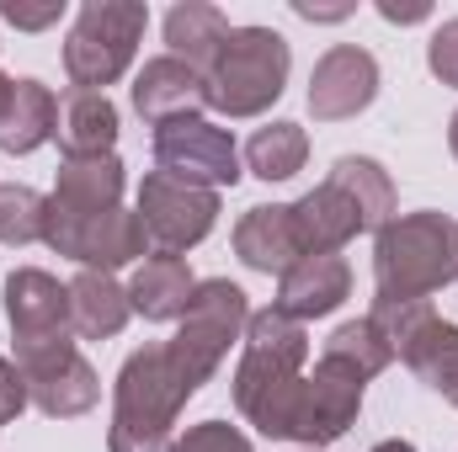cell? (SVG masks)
<instances>
[{
	"instance_id": "obj_1",
	"label": "cell",
	"mask_w": 458,
	"mask_h": 452,
	"mask_svg": "<svg viewBox=\"0 0 458 452\" xmlns=\"http://www.w3.org/2000/svg\"><path fill=\"white\" fill-rule=\"evenodd\" d=\"M304 362H310V331L288 320L277 304L245 320V356L234 367V410L261 437H277V442L293 437Z\"/></svg>"
},
{
	"instance_id": "obj_2",
	"label": "cell",
	"mask_w": 458,
	"mask_h": 452,
	"mask_svg": "<svg viewBox=\"0 0 458 452\" xmlns=\"http://www.w3.org/2000/svg\"><path fill=\"white\" fill-rule=\"evenodd\" d=\"M198 389H203V378L176 356L171 340L139 346L117 372L107 452H171L176 415L187 410V399Z\"/></svg>"
},
{
	"instance_id": "obj_3",
	"label": "cell",
	"mask_w": 458,
	"mask_h": 452,
	"mask_svg": "<svg viewBox=\"0 0 458 452\" xmlns=\"http://www.w3.org/2000/svg\"><path fill=\"white\" fill-rule=\"evenodd\" d=\"M378 298L411 304L458 282V219L448 213H394L373 239Z\"/></svg>"
},
{
	"instance_id": "obj_4",
	"label": "cell",
	"mask_w": 458,
	"mask_h": 452,
	"mask_svg": "<svg viewBox=\"0 0 458 452\" xmlns=\"http://www.w3.org/2000/svg\"><path fill=\"white\" fill-rule=\"evenodd\" d=\"M293 54L288 38L272 27H234L229 43L219 48L208 80V107L225 117H261L288 86Z\"/></svg>"
},
{
	"instance_id": "obj_5",
	"label": "cell",
	"mask_w": 458,
	"mask_h": 452,
	"mask_svg": "<svg viewBox=\"0 0 458 452\" xmlns=\"http://www.w3.org/2000/svg\"><path fill=\"white\" fill-rule=\"evenodd\" d=\"M149 27V5L139 0H86L64 38V75L75 91H107L133 64V48Z\"/></svg>"
},
{
	"instance_id": "obj_6",
	"label": "cell",
	"mask_w": 458,
	"mask_h": 452,
	"mask_svg": "<svg viewBox=\"0 0 458 452\" xmlns=\"http://www.w3.org/2000/svg\"><path fill=\"white\" fill-rule=\"evenodd\" d=\"M368 320L384 331V340L394 346V356L437 394H454L458 383V325L443 320L427 298L394 304V298H373Z\"/></svg>"
},
{
	"instance_id": "obj_7",
	"label": "cell",
	"mask_w": 458,
	"mask_h": 452,
	"mask_svg": "<svg viewBox=\"0 0 458 452\" xmlns=\"http://www.w3.org/2000/svg\"><path fill=\"white\" fill-rule=\"evenodd\" d=\"M139 224L149 234V245H160V255H182L192 245H203L219 224V192L214 187H192L176 176L149 171L139 181Z\"/></svg>"
},
{
	"instance_id": "obj_8",
	"label": "cell",
	"mask_w": 458,
	"mask_h": 452,
	"mask_svg": "<svg viewBox=\"0 0 458 452\" xmlns=\"http://www.w3.org/2000/svg\"><path fill=\"white\" fill-rule=\"evenodd\" d=\"M245 320H250L245 293H240L229 277H208V282H198L192 309L182 314V331L171 336V346H176L182 362L208 383V378L219 372V362L229 356V346L245 336Z\"/></svg>"
},
{
	"instance_id": "obj_9",
	"label": "cell",
	"mask_w": 458,
	"mask_h": 452,
	"mask_svg": "<svg viewBox=\"0 0 458 452\" xmlns=\"http://www.w3.org/2000/svg\"><path fill=\"white\" fill-rule=\"evenodd\" d=\"M16 367L27 378V399L54 415V421H75L86 410H97L102 383L97 367L75 351V340H48V346H16Z\"/></svg>"
},
{
	"instance_id": "obj_10",
	"label": "cell",
	"mask_w": 458,
	"mask_h": 452,
	"mask_svg": "<svg viewBox=\"0 0 458 452\" xmlns=\"http://www.w3.org/2000/svg\"><path fill=\"white\" fill-rule=\"evenodd\" d=\"M155 171L192 181V187H234L240 181V149L229 138V128L208 117H182L155 128Z\"/></svg>"
},
{
	"instance_id": "obj_11",
	"label": "cell",
	"mask_w": 458,
	"mask_h": 452,
	"mask_svg": "<svg viewBox=\"0 0 458 452\" xmlns=\"http://www.w3.org/2000/svg\"><path fill=\"white\" fill-rule=\"evenodd\" d=\"M362 410V378L346 372L342 362H326L315 372H304V389H299V410H293V437L288 442H304V448H331L352 431Z\"/></svg>"
},
{
	"instance_id": "obj_12",
	"label": "cell",
	"mask_w": 458,
	"mask_h": 452,
	"mask_svg": "<svg viewBox=\"0 0 458 452\" xmlns=\"http://www.w3.org/2000/svg\"><path fill=\"white\" fill-rule=\"evenodd\" d=\"M43 245L81 261L86 272H117L128 261H139L149 250V234L139 224V213H102V219H81V224H54L43 219Z\"/></svg>"
},
{
	"instance_id": "obj_13",
	"label": "cell",
	"mask_w": 458,
	"mask_h": 452,
	"mask_svg": "<svg viewBox=\"0 0 458 452\" xmlns=\"http://www.w3.org/2000/svg\"><path fill=\"white\" fill-rule=\"evenodd\" d=\"M5 320L16 346H48V340H75L70 320V288L38 266H16L5 277Z\"/></svg>"
},
{
	"instance_id": "obj_14",
	"label": "cell",
	"mask_w": 458,
	"mask_h": 452,
	"mask_svg": "<svg viewBox=\"0 0 458 452\" xmlns=\"http://www.w3.org/2000/svg\"><path fill=\"white\" fill-rule=\"evenodd\" d=\"M378 96V59L357 43H336L331 54H320L315 75H310V113L315 122H346L362 107H373Z\"/></svg>"
},
{
	"instance_id": "obj_15",
	"label": "cell",
	"mask_w": 458,
	"mask_h": 452,
	"mask_svg": "<svg viewBox=\"0 0 458 452\" xmlns=\"http://www.w3.org/2000/svg\"><path fill=\"white\" fill-rule=\"evenodd\" d=\"M123 208V160L97 155V160H64L54 197H48V219L54 224H81V219H102Z\"/></svg>"
},
{
	"instance_id": "obj_16",
	"label": "cell",
	"mask_w": 458,
	"mask_h": 452,
	"mask_svg": "<svg viewBox=\"0 0 458 452\" xmlns=\"http://www.w3.org/2000/svg\"><path fill=\"white\" fill-rule=\"evenodd\" d=\"M208 107V80L182 64V59H149L133 80V113L144 117L149 128H165V122H182V117H203Z\"/></svg>"
},
{
	"instance_id": "obj_17",
	"label": "cell",
	"mask_w": 458,
	"mask_h": 452,
	"mask_svg": "<svg viewBox=\"0 0 458 452\" xmlns=\"http://www.w3.org/2000/svg\"><path fill=\"white\" fill-rule=\"evenodd\" d=\"M352 293V266L342 255H304L293 272L277 277V309L299 325L336 314Z\"/></svg>"
},
{
	"instance_id": "obj_18",
	"label": "cell",
	"mask_w": 458,
	"mask_h": 452,
	"mask_svg": "<svg viewBox=\"0 0 458 452\" xmlns=\"http://www.w3.org/2000/svg\"><path fill=\"white\" fill-rule=\"evenodd\" d=\"M234 255L250 272H267V277L293 272L304 261V245H299V229H293V208L288 203L245 208V219L234 224Z\"/></svg>"
},
{
	"instance_id": "obj_19",
	"label": "cell",
	"mask_w": 458,
	"mask_h": 452,
	"mask_svg": "<svg viewBox=\"0 0 458 452\" xmlns=\"http://www.w3.org/2000/svg\"><path fill=\"white\" fill-rule=\"evenodd\" d=\"M293 208V229H299V245H304V255H336L346 239H357L362 234V213H357V203L346 197L342 181H320L315 192H304L299 203H288Z\"/></svg>"
},
{
	"instance_id": "obj_20",
	"label": "cell",
	"mask_w": 458,
	"mask_h": 452,
	"mask_svg": "<svg viewBox=\"0 0 458 452\" xmlns=\"http://www.w3.org/2000/svg\"><path fill=\"white\" fill-rule=\"evenodd\" d=\"M54 138H59L64 160H97V155H113L117 107L107 102V91H70V96H59Z\"/></svg>"
},
{
	"instance_id": "obj_21",
	"label": "cell",
	"mask_w": 458,
	"mask_h": 452,
	"mask_svg": "<svg viewBox=\"0 0 458 452\" xmlns=\"http://www.w3.org/2000/svg\"><path fill=\"white\" fill-rule=\"evenodd\" d=\"M192 293H198V277L187 272L182 255H149L139 261V272L128 277V304L133 314L155 320V325H171L192 309Z\"/></svg>"
},
{
	"instance_id": "obj_22",
	"label": "cell",
	"mask_w": 458,
	"mask_h": 452,
	"mask_svg": "<svg viewBox=\"0 0 458 452\" xmlns=\"http://www.w3.org/2000/svg\"><path fill=\"white\" fill-rule=\"evenodd\" d=\"M229 16L219 5H203V0H182V5H171L165 11V43H171V59H182V64H192L198 75H208L214 70V59H219V48L229 43Z\"/></svg>"
},
{
	"instance_id": "obj_23",
	"label": "cell",
	"mask_w": 458,
	"mask_h": 452,
	"mask_svg": "<svg viewBox=\"0 0 458 452\" xmlns=\"http://www.w3.org/2000/svg\"><path fill=\"white\" fill-rule=\"evenodd\" d=\"M133 304H128V288L117 282L113 272H75L70 282V320H75V336L86 340H113L128 325Z\"/></svg>"
},
{
	"instance_id": "obj_24",
	"label": "cell",
	"mask_w": 458,
	"mask_h": 452,
	"mask_svg": "<svg viewBox=\"0 0 458 452\" xmlns=\"http://www.w3.org/2000/svg\"><path fill=\"white\" fill-rule=\"evenodd\" d=\"M54 117H59V96L43 80H16L11 102L0 117V149L5 155H32L54 138Z\"/></svg>"
},
{
	"instance_id": "obj_25",
	"label": "cell",
	"mask_w": 458,
	"mask_h": 452,
	"mask_svg": "<svg viewBox=\"0 0 458 452\" xmlns=\"http://www.w3.org/2000/svg\"><path fill=\"white\" fill-rule=\"evenodd\" d=\"M331 181H342L346 197L357 203V213H362V229H378L394 219V181H389V171L378 165V160H368V155H342L336 165H331Z\"/></svg>"
},
{
	"instance_id": "obj_26",
	"label": "cell",
	"mask_w": 458,
	"mask_h": 452,
	"mask_svg": "<svg viewBox=\"0 0 458 452\" xmlns=\"http://www.w3.org/2000/svg\"><path fill=\"white\" fill-rule=\"evenodd\" d=\"M304 160H310V133L299 122H267L245 144V165L261 181H293L304 171Z\"/></svg>"
},
{
	"instance_id": "obj_27",
	"label": "cell",
	"mask_w": 458,
	"mask_h": 452,
	"mask_svg": "<svg viewBox=\"0 0 458 452\" xmlns=\"http://www.w3.org/2000/svg\"><path fill=\"white\" fill-rule=\"evenodd\" d=\"M326 362H342L346 372H357L368 383L394 362V346L384 340V331L373 320H346V325H336V336L326 340Z\"/></svg>"
},
{
	"instance_id": "obj_28",
	"label": "cell",
	"mask_w": 458,
	"mask_h": 452,
	"mask_svg": "<svg viewBox=\"0 0 458 452\" xmlns=\"http://www.w3.org/2000/svg\"><path fill=\"white\" fill-rule=\"evenodd\" d=\"M43 219H48V197L32 187H0V245H32L43 239Z\"/></svg>"
},
{
	"instance_id": "obj_29",
	"label": "cell",
	"mask_w": 458,
	"mask_h": 452,
	"mask_svg": "<svg viewBox=\"0 0 458 452\" xmlns=\"http://www.w3.org/2000/svg\"><path fill=\"white\" fill-rule=\"evenodd\" d=\"M171 452H250V442L234 426H225V421H203V426H187L171 442Z\"/></svg>"
},
{
	"instance_id": "obj_30",
	"label": "cell",
	"mask_w": 458,
	"mask_h": 452,
	"mask_svg": "<svg viewBox=\"0 0 458 452\" xmlns=\"http://www.w3.org/2000/svg\"><path fill=\"white\" fill-rule=\"evenodd\" d=\"M427 64H432V75H437L443 86H454L458 91V16L432 32V43H427Z\"/></svg>"
},
{
	"instance_id": "obj_31",
	"label": "cell",
	"mask_w": 458,
	"mask_h": 452,
	"mask_svg": "<svg viewBox=\"0 0 458 452\" xmlns=\"http://www.w3.org/2000/svg\"><path fill=\"white\" fill-rule=\"evenodd\" d=\"M64 16V0H43V5H27V0H0V21H11L16 32H43Z\"/></svg>"
},
{
	"instance_id": "obj_32",
	"label": "cell",
	"mask_w": 458,
	"mask_h": 452,
	"mask_svg": "<svg viewBox=\"0 0 458 452\" xmlns=\"http://www.w3.org/2000/svg\"><path fill=\"white\" fill-rule=\"evenodd\" d=\"M27 405H32V399H27V378H21V367L0 356V426H5V421H16Z\"/></svg>"
},
{
	"instance_id": "obj_33",
	"label": "cell",
	"mask_w": 458,
	"mask_h": 452,
	"mask_svg": "<svg viewBox=\"0 0 458 452\" xmlns=\"http://www.w3.org/2000/svg\"><path fill=\"white\" fill-rule=\"evenodd\" d=\"M378 16L405 27V21H427V16H432V5H427V0H411V5H400V0H378Z\"/></svg>"
},
{
	"instance_id": "obj_34",
	"label": "cell",
	"mask_w": 458,
	"mask_h": 452,
	"mask_svg": "<svg viewBox=\"0 0 458 452\" xmlns=\"http://www.w3.org/2000/svg\"><path fill=\"white\" fill-rule=\"evenodd\" d=\"M293 11L304 21H342V16H352V5H310V0H293Z\"/></svg>"
},
{
	"instance_id": "obj_35",
	"label": "cell",
	"mask_w": 458,
	"mask_h": 452,
	"mask_svg": "<svg viewBox=\"0 0 458 452\" xmlns=\"http://www.w3.org/2000/svg\"><path fill=\"white\" fill-rule=\"evenodd\" d=\"M373 452H416V448H411V442H400V437H389V442H378Z\"/></svg>"
},
{
	"instance_id": "obj_36",
	"label": "cell",
	"mask_w": 458,
	"mask_h": 452,
	"mask_svg": "<svg viewBox=\"0 0 458 452\" xmlns=\"http://www.w3.org/2000/svg\"><path fill=\"white\" fill-rule=\"evenodd\" d=\"M11 86H16V80H5V75H0V117H5V102H11Z\"/></svg>"
},
{
	"instance_id": "obj_37",
	"label": "cell",
	"mask_w": 458,
	"mask_h": 452,
	"mask_svg": "<svg viewBox=\"0 0 458 452\" xmlns=\"http://www.w3.org/2000/svg\"><path fill=\"white\" fill-rule=\"evenodd\" d=\"M448 149H454V160H458V113H454V122H448Z\"/></svg>"
},
{
	"instance_id": "obj_38",
	"label": "cell",
	"mask_w": 458,
	"mask_h": 452,
	"mask_svg": "<svg viewBox=\"0 0 458 452\" xmlns=\"http://www.w3.org/2000/svg\"><path fill=\"white\" fill-rule=\"evenodd\" d=\"M448 399H454V405H458V383H454V394H448Z\"/></svg>"
},
{
	"instance_id": "obj_39",
	"label": "cell",
	"mask_w": 458,
	"mask_h": 452,
	"mask_svg": "<svg viewBox=\"0 0 458 452\" xmlns=\"http://www.w3.org/2000/svg\"><path fill=\"white\" fill-rule=\"evenodd\" d=\"M304 452H310V448H304Z\"/></svg>"
}]
</instances>
